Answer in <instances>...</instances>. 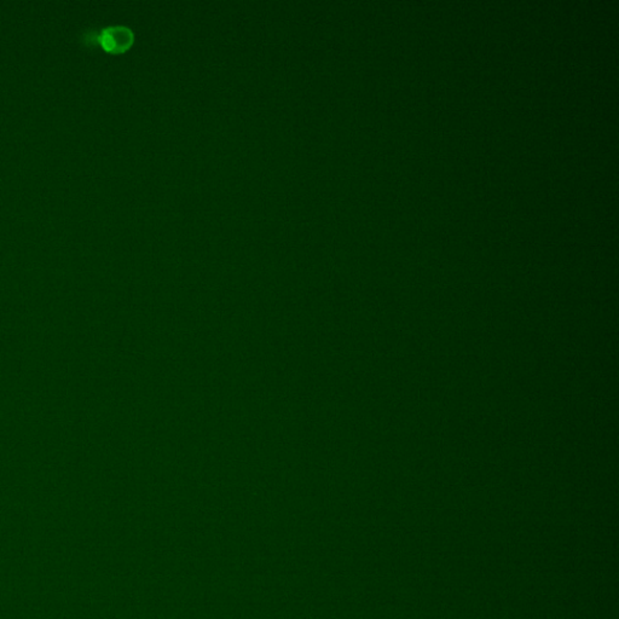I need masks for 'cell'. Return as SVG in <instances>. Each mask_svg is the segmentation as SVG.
<instances>
[{"label":"cell","mask_w":619,"mask_h":619,"mask_svg":"<svg viewBox=\"0 0 619 619\" xmlns=\"http://www.w3.org/2000/svg\"><path fill=\"white\" fill-rule=\"evenodd\" d=\"M135 41L132 31L121 24L108 26L104 28L86 29L80 36V43L85 48L100 46L103 51L112 55H120L128 51Z\"/></svg>","instance_id":"6da1fadb"}]
</instances>
